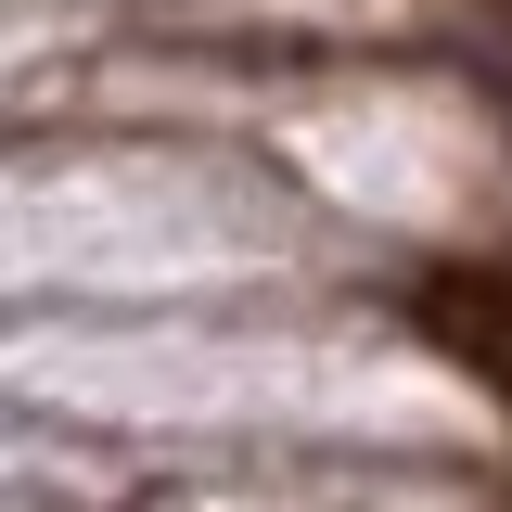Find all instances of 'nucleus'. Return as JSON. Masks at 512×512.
Returning <instances> with one entry per match:
<instances>
[{"mask_svg":"<svg viewBox=\"0 0 512 512\" xmlns=\"http://www.w3.org/2000/svg\"><path fill=\"white\" fill-rule=\"evenodd\" d=\"M0 512H52V500H26V487H0Z\"/></svg>","mask_w":512,"mask_h":512,"instance_id":"1","label":"nucleus"}]
</instances>
